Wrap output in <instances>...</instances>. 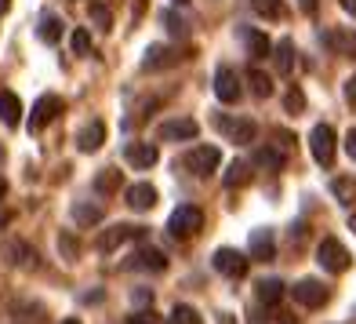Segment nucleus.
<instances>
[{"instance_id": "1", "label": "nucleus", "mask_w": 356, "mask_h": 324, "mask_svg": "<svg viewBox=\"0 0 356 324\" xmlns=\"http://www.w3.org/2000/svg\"><path fill=\"white\" fill-rule=\"evenodd\" d=\"M200 226H204V212L197 204H178L171 212V219H168V233L175 240H189V237L200 233Z\"/></svg>"}, {"instance_id": "2", "label": "nucleus", "mask_w": 356, "mask_h": 324, "mask_svg": "<svg viewBox=\"0 0 356 324\" xmlns=\"http://www.w3.org/2000/svg\"><path fill=\"white\" fill-rule=\"evenodd\" d=\"M316 263L327 270V273H346L349 263H353V255L346 252L342 240H334V237H323L320 240V248H316Z\"/></svg>"}, {"instance_id": "3", "label": "nucleus", "mask_w": 356, "mask_h": 324, "mask_svg": "<svg viewBox=\"0 0 356 324\" xmlns=\"http://www.w3.org/2000/svg\"><path fill=\"white\" fill-rule=\"evenodd\" d=\"M334 128L331 124H316L313 132H309V153L320 168H331L334 164Z\"/></svg>"}, {"instance_id": "4", "label": "nucleus", "mask_w": 356, "mask_h": 324, "mask_svg": "<svg viewBox=\"0 0 356 324\" xmlns=\"http://www.w3.org/2000/svg\"><path fill=\"white\" fill-rule=\"evenodd\" d=\"M218 160H222L218 146H193V150L182 157V168L193 171L197 179H204V175H211V171L218 168Z\"/></svg>"}, {"instance_id": "5", "label": "nucleus", "mask_w": 356, "mask_h": 324, "mask_svg": "<svg viewBox=\"0 0 356 324\" xmlns=\"http://www.w3.org/2000/svg\"><path fill=\"white\" fill-rule=\"evenodd\" d=\"M211 266L222 273V277L240 281V277H248L251 259H248L244 252H236V248H218V252H215V259H211Z\"/></svg>"}, {"instance_id": "6", "label": "nucleus", "mask_w": 356, "mask_h": 324, "mask_svg": "<svg viewBox=\"0 0 356 324\" xmlns=\"http://www.w3.org/2000/svg\"><path fill=\"white\" fill-rule=\"evenodd\" d=\"M215 124H218V132L229 139V142H236V146H251L258 139V124L254 121H244V117L233 121V117H225V113H218Z\"/></svg>"}, {"instance_id": "7", "label": "nucleus", "mask_w": 356, "mask_h": 324, "mask_svg": "<svg viewBox=\"0 0 356 324\" xmlns=\"http://www.w3.org/2000/svg\"><path fill=\"white\" fill-rule=\"evenodd\" d=\"M291 295H295V302H302L305 310H320V306L331 299V291H327V284H323V281L305 277V281H298L295 288H291Z\"/></svg>"}, {"instance_id": "8", "label": "nucleus", "mask_w": 356, "mask_h": 324, "mask_svg": "<svg viewBox=\"0 0 356 324\" xmlns=\"http://www.w3.org/2000/svg\"><path fill=\"white\" fill-rule=\"evenodd\" d=\"M145 237V230H142V226H109V230L99 237V240H95V248H99V252H117L120 245H127V240H142Z\"/></svg>"}, {"instance_id": "9", "label": "nucleus", "mask_w": 356, "mask_h": 324, "mask_svg": "<svg viewBox=\"0 0 356 324\" xmlns=\"http://www.w3.org/2000/svg\"><path fill=\"white\" fill-rule=\"evenodd\" d=\"M178 47H171V44H149L145 47V59H142V70L145 73H156V70H171V66H178Z\"/></svg>"}, {"instance_id": "10", "label": "nucleus", "mask_w": 356, "mask_h": 324, "mask_svg": "<svg viewBox=\"0 0 356 324\" xmlns=\"http://www.w3.org/2000/svg\"><path fill=\"white\" fill-rule=\"evenodd\" d=\"M197 121H189V117H171L156 128V139L160 142H189V139H197Z\"/></svg>"}, {"instance_id": "11", "label": "nucleus", "mask_w": 356, "mask_h": 324, "mask_svg": "<svg viewBox=\"0 0 356 324\" xmlns=\"http://www.w3.org/2000/svg\"><path fill=\"white\" fill-rule=\"evenodd\" d=\"M320 40L331 47L334 55H346V59H356V33L349 26H331V29H323Z\"/></svg>"}, {"instance_id": "12", "label": "nucleus", "mask_w": 356, "mask_h": 324, "mask_svg": "<svg viewBox=\"0 0 356 324\" xmlns=\"http://www.w3.org/2000/svg\"><path fill=\"white\" fill-rule=\"evenodd\" d=\"M58 113H62V99H58V95H40L33 113H29V132H44Z\"/></svg>"}, {"instance_id": "13", "label": "nucleus", "mask_w": 356, "mask_h": 324, "mask_svg": "<svg viewBox=\"0 0 356 324\" xmlns=\"http://www.w3.org/2000/svg\"><path fill=\"white\" fill-rule=\"evenodd\" d=\"M0 255L8 259V266H19V270H37V252L26 245V240H4V248H0Z\"/></svg>"}, {"instance_id": "14", "label": "nucleus", "mask_w": 356, "mask_h": 324, "mask_svg": "<svg viewBox=\"0 0 356 324\" xmlns=\"http://www.w3.org/2000/svg\"><path fill=\"white\" fill-rule=\"evenodd\" d=\"M273 255H277V237H273L269 226H258V230H251V240H248V259H262V263H269Z\"/></svg>"}, {"instance_id": "15", "label": "nucleus", "mask_w": 356, "mask_h": 324, "mask_svg": "<svg viewBox=\"0 0 356 324\" xmlns=\"http://www.w3.org/2000/svg\"><path fill=\"white\" fill-rule=\"evenodd\" d=\"M236 37L244 40V47H248V55L258 62V59H269V52H273V40L262 33V29H254V26H236Z\"/></svg>"}, {"instance_id": "16", "label": "nucleus", "mask_w": 356, "mask_h": 324, "mask_svg": "<svg viewBox=\"0 0 356 324\" xmlns=\"http://www.w3.org/2000/svg\"><path fill=\"white\" fill-rule=\"evenodd\" d=\"M124 160H127L131 168H138V171H149L156 160H160V150H156L153 142H127Z\"/></svg>"}, {"instance_id": "17", "label": "nucleus", "mask_w": 356, "mask_h": 324, "mask_svg": "<svg viewBox=\"0 0 356 324\" xmlns=\"http://www.w3.org/2000/svg\"><path fill=\"white\" fill-rule=\"evenodd\" d=\"M240 77L233 66H218L215 70V95H218V102H236L240 99Z\"/></svg>"}, {"instance_id": "18", "label": "nucleus", "mask_w": 356, "mask_h": 324, "mask_svg": "<svg viewBox=\"0 0 356 324\" xmlns=\"http://www.w3.org/2000/svg\"><path fill=\"white\" fill-rule=\"evenodd\" d=\"M124 266H127V270H153V273H164V270H168V259H164V252H160V248L142 245Z\"/></svg>"}, {"instance_id": "19", "label": "nucleus", "mask_w": 356, "mask_h": 324, "mask_svg": "<svg viewBox=\"0 0 356 324\" xmlns=\"http://www.w3.org/2000/svg\"><path fill=\"white\" fill-rule=\"evenodd\" d=\"M269 55H273V62H277V73H280V77L295 73V66H298V47H295V40H291V37H284Z\"/></svg>"}, {"instance_id": "20", "label": "nucleus", "mask_w": 356, "mask_h": 324, "mask_svg": "<svg viewBox=\"0 0 356 324\" xmlns=\"http://www.w3.org/2000/svg\"><path fill=\"white\" fill-rule=\"evenodd\" d=\"M127 208L131 212H149V208L156 204V190L149 186V183H135V186H127Z\"/></svg>"}, {"instance_id": "21", "label": "nucleus", "mask_w": 356, "mask_h": 324, "mask_svg": "<svg viewBox=\"0 0 356 324\" xmlns=\"http://www.w3.org/2000/svg\"><path fill=\"white\" fill-rule=\"evenodd\" d=\"M102 142H106V124H102V121H91L88 128H80V135H76V150H80V153H95Z\"/></svg>"}, {"instance_id": "22", "label": "nucleus", "mask_w": 356, "mask_h": 324, "mask_svg": "<svg viewBox=\"0 0 356 324\" xmlns=\"http://www.w3.org/2000/svg\"><path fill=\"white\" fill-rule=\"evenodd\" d=\"M0 121H4L8 128H19L22 121V102L15 91H0Z\"/></svg>"}, {"instance_id": "23", "label": "nucleus", "mask_w": 356, "mask_h": 324, "mask_svg": "<svg viewBox=\"0 0 356 324\" xmlns=\"http://www.w3.org/2000/svg\"><path fill=\"white\" fill-rule=\"evenodd\" d=\"M254 295H258V302H266V306L280 302V299H284V281H277V277H262V281L254 284Z\"/></svg>"}, {"instance_id": "24", "label": "nucleus", "mask_w": 356, "mask_h": 324, "mask_svg": "<svg viewBox=\"0 0 356 324\" xmlns=\"http://www.w3.org/2000/svg\"><path fill=\"white\" fill-rule=\"evenodd\" d=\"M254 164L258 168H269V171H280L287 164V153L284 150H273V146H258V150H254Z\"/></svg>"}, {"instance_id": "25", "label": "nucleus", "mask_w": 356, "mask_h": 324, "mask_svg": "<svg viewBox=\"0 0 356 324\" xmlns=\"http://www.w3.org/2000/svg\"><path fill=\"white\" fill-rule=\"evenodd\" d=\"M251 179H254V171H251L248 160H233V164L225 168V175H222V183L229 186V190H233V186H248Z\"/></svg>"}, {"instance_id": "26", "label": "nucleus", "mask_w": 356, "mask_h": 324, "mask_svg": "<svg viewBox=\"0 0 356 324\" xmlns=\"http://www.w3.org/2000/svg\"><path fill=\"white\" fill-rule=\"evenodd\" d=\"M37 37H40L44 44H58V40H62V19H58V15H40Z\"/></svg>"}, {"instance_id": "27", "label": "nucleus", "mask_w": 356, "mask_h": 324, "mask_svg": "<svg viewBox=\"0 0 356 324\" xmlns=\"http://www.w3.org/2000/svg\"><path fill=\"white\" fill-rule=\"evenodd\" d=\"M11 314H15V321H22V324H40L44 321V306L40 302H15Z\"/></svg>"}, {"instance_id": "28", "label": "nucleus", "mask_w": 356, "mask_h": 324, "mask_svg": "<svg viewBox=\"0 0 356 324\" xmlns=\"http://www.w3.org/2000/svg\"><path fill=\"white\" fill-rule=\"evenodd\" d=\"M73 219H76V226H95V222H102V208L80 201V204H73Z\"/></svg>"}, {"instance_id": "29", "label": "nucleus", "mask_w": 356, "mask_h": 324, "mask_svg": "<svg viewBox=\"0 0 356 324\" xmlns=\"http://www.w3.org/2000/svg\"><path fill=\"white\" fill-rule=\"evenodd\" d=\"M248 84H251L254 99H269V95H273V80L262 70H248Z\"/></svg>"}, {"instance_id": "30", "label": "nucleus", "mask_w": 356, "mask_h": 324, "mask_svg": "<svg viewBox=\"0 0 356 324\" xmlns=\"http://www.w3.org/2000/svg\"><path fill=\"white\" fill-rule=\"evenodd\" d=\"M95 190L99 193H117L120 190V171L117 168H102L99 175H95Z\"/></svg>"}, {"instance_id": "31", "label": "nucleus", "mask_w": 356, "mask_h": 324, "mask_svg": "<svg viewBox=\"0 0 356 324\" xmlns=\"http://www.w3.org/2000/svg\"><path fill=\"white\" fill-rule=\"evenodd\" d=\"M168 324H204L200 321V314L197 310H193V306H175V310H171V317H168Z\"/></svg>"}, {"instance_id": "32", "label": "nucleus", "mask_w": 356, "mask_h": 324, "mask_svg": "<svg viewBox=\"0 0 356 324\" xmlns=\"http://www.w3.org/2000/svg\"><path fill=\"white\" fill-rule=\"evenodd\" d=\"M258 15H266V19H284V4L280 0H251Z\"/></svg>"}, {"instance_id": "33", "label": "nucleus", "mask_w": 356, "mask_h": 324, "mask_svg": "<svg viewBox=\"0 0 356 324\" xmlns=\"http://www.w3.org/2000/svg\"><path fill=\"white\" fill-rule=\"evenodd\" d=\"M70 47H73V55H91V33L88 29H73Z\"/></svg>"}, {"instance_id": "34", "label": "nucleus", "mask_w": 356, "mask_h": 324, "mask_svg": "<svg viewBox=\"0 0 356 324\" xmlns=\"http://www.w3.org/2000/svg\"><path fill=\"white\" fill-rule=\"evenodd\" d=\"M164 26L171 29L175 37H189V26H186V19H182V15H175V11H164Z\"/></svg>"}, {"instance_id": "35", "label": "nucleus", "mask_w": 356, "mask_h": 324, "mask_svg": "<svg viewBox=\"0 0 356 324\" xmlns=\"http://www.w3.org/2000/svg\"><path fill=\"white\" fill-rule=\"evenodd\" d=\"M91 22L99 26V29H113V15H109V8H102V4H91Z\"/></svg>"}, {"instance_id": "36", "label": "nucleus", "mask_w": 356, "mask_h": 324, "mask_svg": "<svg viewBox=\"0 0 356 324\" xmlns=\"http://www.w3.org/2000/svg\"><path fill=\"white\" fill-rule=\"evenodd\" d=\"M284 106H287L291 113H302V109H305V95H302V88H291V91H287V99H284Z\"/></svg>"}, {"instance_id": "37", "label": "nucleus", "mask_w": 356, "mask_h": 324, "mask_svg": "<svg viewBox=\"0 0 356 324\" xmlns=\"http://www.w3.org/2000/svg\"><path fill=\"white\" fill-rule=\"evenodd\" d=\"M334 193H338V201H342V204H353V183L349 179H338L334 183Z\"/></svg>"}, {"instance_id": "38", "label": "nucleus", "mask_w": 356, "mask_h": 324, "mask_svg": "<svg viewBox=\"0 0 356 324\" xmlns=\"http://www.w3.org/2000/svg\"><path fill=\"white\" fill-rule=\"evenodd\" d=\"M127 324H156V314L153 310H138V314H131Z\"/></svg>"}, {"instance_id": "39", "label": "nucleus", "mask_w": 356, "mask_h": 324, "mask_svg": "<svg viewBox=\"0 0 356 324\" xmlns=\"http://www.w3.org/2000/svg\"><path fill=\"white\" fill-rule=\"evenodd\" d=\"M346 153L356 160V128H349V135H346Z\"/></svg>"}, {"instance_id": "40", "label": "nucleus", "mask_w": 356, "mask_h": 324, "mask_svg": "<svg viewBox=\"0 0 356 324\" xmlns=\"http://www.w3.org/2000/svg\"><path fill=\"white\" fill-rule=\"evenodd\" d=\"M58 248L66 252V255H76V245H73V237H62V240H58Z\"/></svg>"}, {"instance_id": "41", "label": "nucleus", "mask_w": 356, "mask_h": 324, "mask_svg": "<svg viewBox=\"0 0 356 324\" xmlns=\"http://www.w3.org/2000/svg\"><path fill=\"white\" fill-rule=\"evenodd\" d=\"M346 99H349V102H356V77H349V80H346Z\"/></svg>"}, {"instance_id": "42", "label": "nucleus", "mask_w": 356, "mask_h": 324, "mask_svg": "<svg viewBox=\"0 0 356 324\" xmlns=\"http://www.w3.org/2000/svg\"><path fill=\"white\" fill-rule=\"evenodd\" d=\"M135 302H142V306H145V302H153V295H149V291H142V288H138V291H135Z\"/></svg>"}, {"instance_id": "43", "label": "nucleus", "mask_w": 356, "mask_h": 324, "mask_svg": "<svg viewBox=\"0 0 356 324\" xmlns=\"http://www.w3.org/2000/svg\"><path fill=\"white\" fill-rule=\"evenodd\" d=\"M338 4H342V8L353 15V19H356V0H338Z\"/></svg>"}, {"instance_id": "44", "label": "nucleus", "mask_w": 356, "mask_h": 324, "mask_svg": "<svg viewBox=\"0 0 356 324\" xmlns=\"http://www.w3.org/2000/svg\"><path fill=\"white\" fill-rule=\"evenodd\" d=\"M302 11H305V15H313V11H316V0H302Z\"/></svg>"}, {"instance_id": "45", "label": "nucleus", "mask_w": 356, "mask_h": 324, "mask_svg": "<svg viewBox=\"0 0 356 324\" xmlns=\"http://www.w3.org/2000/svg\"><path fill=\"white\" fill-rule=\"evenodd\" d=\"M8 8H11V0H0V15H8Z\"/></svg>"}, {"instance_id": "46", "label": "nucleus", "mask_w": 356, "mask_h": 324, "mask_svg": "<svg viewBox=\"0 0 356 324\" xmlns=\"http://www.w3.org/2000/svg\"><path fill=\"white\" fill-rule=\"evenodd\" d=\"M4 193H8V183H4V179H0V201H4Z\"/></svg>"}, {"instance_id": "47", "label": "nucleus", "mask_w": 356, "mask_h": 324, "mask_svg": "<svg viewBox=\"0 0 356 324\" xmlns=\"http://www.w3.org/2000/svg\"><path fill=\"white\" fill-rule=\"evenodd\" d=\"M218 324H233V317H222V321H218Z\"/></svg>"}, {"instance_id": "48", "label": "nucleus", "mask_w": 356, "mask_h": 324, "mask_svg": "<svg viewBox=\"0 0 356 324\" xmlns=\"http://www.w3.org/2000/svg\"><path fill=\"white\" fill-rule=\"evenodd\" d=\"M62 324H80V321H76V317H70V321H62Z\"/></svg>"}, {"instance_id": "49", "label": "nucleus", "mask_w": 356, "mask_h": 324, "mask_svg": "<svg viewBox=\"0 0 356 324\" xmlns=\"http://www.w3.org/2000/svg\"><path fill=\"white\" fill-rule=\"evenodd\" d=\"M175 4H189V0H175Z\"/></svg>"}, {"instance_id": "50", "label": "nucleus", "mask_w": 356, "mask_h": 324, "mask_svg": "<svg viewBox=\"0 0 356 324\" xmlns=\"http://www.w3.org/2000/svg\"><path fill=\"white\" fill-rule=\"evenodd\" d=\"M353 230H356V219H353Z\"/></svg>"}, {"instance_id": "51", "label": "nucleus", "mask_w": 356, "mask_h": 324, "mask_svg": "<svg viewBox=\"0 0 356 324\" xmlns=\"http://www.w3.org/2000/svg\"><path fill=\"white\" fill-rule=\"evenodd\" d=\"M353 317H356V306H353Z\"/></svg>"}]
</instances>
